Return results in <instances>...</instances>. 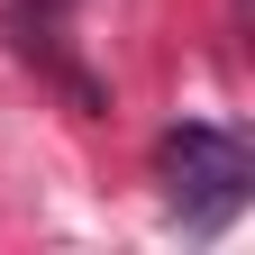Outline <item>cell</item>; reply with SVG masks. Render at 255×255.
Segmentation results:
<instances>
[{
	"mask_svg": "<svg viewBox=\"0 0 255 255\" xmlns=\"http://www.w3.org/2000/svg\"><path fill=\"white\" fill-rule=\"evenodd\" d=\"M155 173H164L173 210L210 237L219 219H237V210H246V191H255V155H246V137H237V128L191 119V128H173V137L155 146Z\"/></svg>",
	"mask_w": 255,
	"mask_h": 255,
	"instance_id": "cell-1",
	"label": "cell"
}]
</instances>
